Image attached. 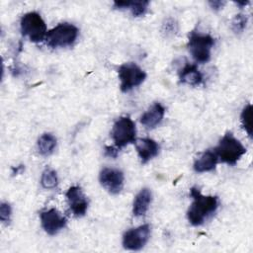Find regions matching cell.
Segmentation results:
<instances>
[{"label":"cell","mask_w":253,"mask_h":253,"mask_svg":"<svg viewBox=\"0 0 253 253\" xmlns=\"http://www.w3.org/2000/svg\"><path fill=\"white\" fill-rule=\"evenodd\" d=\"M22 35L28 37L31 42H40L46 37V25L37 12L25 14L20 22Z\"/></svg>","instance_id":"5b68a950"},{"label":"cell","mask_w":253,"mask_h":253,"mask_svg":"<svg viewBox=\"0 0 253 253\" xmlns=\"http://www.w3.org/2000/svg\"><path fill=\"white\" fill-rule=\"evenodd\" d=\"M118 74L121 81L120 87L123 92H128L132 88L140 85L146 78L145 72L133 62L120 65Z\"/></svg>","instance_id":"52a82bcc"},{"label":"cell","mask_w":253,"mask_h":253,"mask_svg":"<svg viewBox=\"0 0 253 253\" xmlns=\"http://www.w3.org/2000/svg\"><path fill=\"white\" fill-rule=\"evenodd\" d=\"M240 120H241L242 127L245 129L248 136L251 138L252 137V105L251 104H247L244 107L240 115Z\"/></svg>","instance_id":"d6986e66"},{"label":"cell","mask_w":253,"mask_h":253,"mask_svg":"<svg viewBox=\"0 0 253 253\" xmlns=\"http://www.w3.org/2000/svg\"><path fill=\"white\" fill-rule=\"evenodd\" d=\"M193 203L187 211L189 222L195 226L201 225L218 208V199L215 196H204L196 187L190 190Z\"/></svg>","instance_id":"6da1fadb"},{"label":"cell","mask_w":253,"mask_h":253,"mask_svg":"<svg viewBox=\"0 0 253 253\" xmlns=\"http://www.w3.org/2000/svg\"><path fill=\"white\" fill-rule=\"evenodd\" d=\"M136 152L142 163L148 162L150 159L155 157L159 152V145L151 138L144 137L136 140L135 142Z\"/></svg>","instance_id":"7c38bea8"},{"label":"cell","mask_w":253,"mask_h":253,"mask_svg":"<svg viewBox=\"0 0 253 253\" xmlns=\"http://www.w3.org/2000/svg\"><path fill=\"white\" fill-rule=\"evenodd\" d=\"M40 217L42 228L49 235H55L66 225V218L56 209L42 211Z\"/></svg>","instance_id":"30bf717a"},{"label":"cell","mask_w":253,"mask_h":253,"mask_svg":"<svg viewBox=\"0 0 253 253\" xmlns=\"http://www.w3.org/2000/svg\"><path fill=\"white\" fill-rule=\"evenodd\" d=\"M78 36V29L69 23H61L47 32L46 44L52 48L71 45Z\"/></svg>","instance_id":"8992f818"},{"label":"cell","mask_w":253,"mask_h":253,"mask_svg":"<svg viewBox=\"0 0 253 253\" xmlns=\"http://www.w3.org/2000/svg\"><path fill=\"white\" fill-rule=\"evenodd\" d=\"M148 5L149 1H132L129 9L134 17H140L145 14Z\"/></svg>","instance_id":"ffe728a7"},{"label":"cell","mask_w":253,"mask_h":253,"mask_svg":"<svg viewBox=\"0 0 253 253\" xmlns=\"http://www.w3.org/2000/svg\"><path fill=\"white\" fill-rule=\"evenodd\" d=\"M111 136L118 149L134 143L136 141V128L132 120L129 117L118 119L112 127Z\"/></svg>","instance_id":"277c9868"},{"label":"cell","mask_w":253,"mask_h":253,"mask_svg":"<svg viewBox=\"0 0 253 253\" xmlns=\"http://www.w3.org/2000/svg\"><path fill=\"white\" fill-rule=\"evenodd\" d=\"M249 3V1H243V2H236V4L237 5H239V6H245V5H247Z\"/></svg>","instance_id":"484cf974"},{"label":"cell","mask_w":253,"mask_h":253,"mask_svg":"<svg viewBox=\"0 0 253 253\" xmlns=\"http://www.w3.org/2000/svg\"><path fill=\"white\" fill-rule=\"evenodd\" d=\"M65 196L73 215L76 217L85 215L88 209V201L81 188L78 186H72L67 190Z\"/></svg>","instance_id":"8fae6325"},{"label":"cell","mask_w":253,"mask_h":253,"mask_svg":"<svg viewBox=\"0 0 253 253\" xmlns=\"http://www.w3.org/2000/svg\"><path fill=\"white\" fill-rule=\"evenodd\" d=\"M165 108L160 103H155L140 117V123L147 128H154L163 120Z\"/></svg>","instance_id":"4fadbf2b"},{"label":"cell","mask_w":253,"mask_h":253,"mask_svg":"<svg viewBox=\"0 0 253 253\" xmlns=\"http://www.w3.org/2000/svg\"><path fill=\"white\" fill-rule=\"evenodd\" d=\"M217 161L218 158L215 152L211 150H207L203 152L201 156L195 161L194 170L198 173L212 171L215 168Z\"/></svg>","instance_id":"2e32d148"},{"label":"cell","mask_w":253,"mask_h":253,"mask_svg":"<svg viewBox=\"0 0 253 253\" xmlns=\"http://www.w3.org/2000/svg\"><path fill=\"white\" fill-rule=\"evenodd\" d=\"M247 25V17L243 14H237L231 23V28L234 33L239 34L244 31Z\"/></svg>","instance_id":"44dd1931"},{"label":"cell","mask_w":253,"mask_h":253,"mask_svg":"<svg viewBox=\"0 0 253 253\" xmlns=\"http://www.w3.org/2000/svg\"><path fill=\"white\" fill-rule=\"evenodd\" d=\"M132 1H115L114 2V8L117 9H124V8H129Z\"/></svg>","instance_id":"603a6c76"},{"label":"cell","mask_w":253,"mask_h":253,"mask_svg":"<svg viewBox=\"0 0 253 253\" xmlns=\"http://www.w3.org/2000/svg\"><path fill=\"white\" fill-rule=\"evenodd\" d=\"M118 148L114 146H106L105 147V154L109 157H116L118 154Z\"/></svg>","instance_id":"cb8c5ba5"},{"label":"cell","mask_w":253,"mask_h":253,"mask_svg":"<svg viewBox=\"0 0 253 253\" xmlns=\"http://www.w3.org/2000/svg\"><path fill=\"white\" fill-rule=\"evenodd\" d=\"M101 185L111 194H119L124 187V173L115 168H104L99 175Z\"/></svg>","instance_id":"9c48e42d"},{"label":"cell","mask_w":253,"mask_h":253,"mask_svg":"<svg viewBox=\"0 0 253 253\" xmlns=\"http://www.w3.org/2000/svg\"><path fill=\"white\" fill-rule=\"evenodd\" d=\"M214 152L221 162L235 165L241 156L245 154L246 148L231 132H227L219 140Z\"/></svg>","instance_id":"7a4b0ae2"},{"label":"cell","mask_w":253,"mask_h":253,"mask_svg":"<svg viewBox=\"0 0 253 253\" xmlns=\"http://www.w3.org/2000/svg\"><path fill=\"white\" fill-rule=\"evenodd\" d=\"M11 213H12V210L9 204L7 203H1L0 206V218L3 222H9L10 221V217H11Z\"/></svg>","instance_id":"7402d4cb"},{"label":"cell","mask_w":253,"mask_h":253,"mask_svg":"<svg viewBox=\"0 0 253 253\" xmlns=\"http://www.w3.org/2000/svg\"><path fill=\"white\" fill-rule=\"evenodd\" d=\"M209 4H210V6H211L213 10H219V9H221V8L224 6L225 2H224V1H219V0H217V1H210Z\"/></svg>","instance_id":"d4e9b609"},{"label":"cell","mask_w":253,"mask_h":253,"mask_svg":"<svg viewBox=\"0 0 253 253\" xmlns=\"http://www.w3.org/2000/svg\"><path fill=\"white\" fill-rule=\"evenodd\" d=\"M152 200L151 191L148 188L141 189L135 196L132 207V213L134 216H142L146 213Z\"/></svg>","instance_id":"5bb4252c"},{"label":"cell","mask_w":253,"mask_h":253,"mask_svg":"<svg viewBox=\"0 0 253 253\" xmlns=\"http://www.w3.org/2000/svg\"><path fill=\"white\" fill-rule=\"evenodd\" d=\"M149 236V224H142L138 227L131 228L124 233L123 245L127 250H139L147 243Z\"/></svg>","instance_id":"ba28073f"},{"label":"cell","mask_w":253,"mask_h":253,"mask_svg":"<svg viewBox=\"0 0 253 253\" xmlns=\"http://www.w3.org/2000/svg\"><path fill=\"white\" fill-rule=\"evenodd\" d=\"M56 146V138L51 133H43L38 140L39 152L43 156H48Z\"/></svg>","instance_id":"e0dca14e"},{"label":"cell","mask_w":253,"mask_h":253,"mask_svg":"<svg viewBox=\"0 0 253 253\" xmlns=\"http://www.w3.org/2000/svg\"><path fill=\"white\" fill-rule=\"evenodd\" d=\"M179 79L181 83L191 86H198L203 82V75L197 68L196 64L187 63L179 73Z\"/></svg>","instance_id":"9a60e30c"},{"label":"cell","mask_w":253,"mask_h":253,"mask_svg":"<svg viewBox=\"0 0 253 253\" xmlns=\"http://www.w3.org/2000/svg\"><path fill=\"white\" fill-rule=\"evenodd\" d=\"M41 184L44 189H53L57 186L58 184V179H57V175L56 172L49 168L46 167L42 174V178H41Z\"/></svg>","instance_id":"ac0fdd59"},{"label":"cell","mask_w":253,"mask_h":253,"mask_svg":"<svg viewBox=\"0 0 253 253\" xmlns=\"http://www.w3.org/2000/svg\"><path fill=\"white\" fill-rule=\"evenodd\" d=\"M213 45L214 39L208 34H201L196 31L189 34L188 47L196 62H208L211 59V48Z\"/></svg>","instance_id":"3957f363"}]
</instances>
